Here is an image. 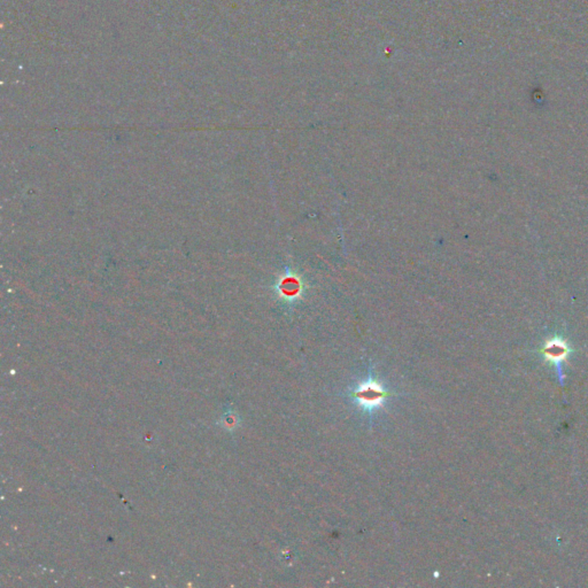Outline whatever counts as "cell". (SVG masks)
I'll return each mask as SVG.
<instances>
[{
    "label": "cell",
    "mask_w": 588,
    "mask_h": 588,
    "mask_svg": "<svg viewBox=\"0 0 588 588\" xmlns=\"http://www.w3.org/2000/svg\"><path fill=\"white\" fill-rule=\"evenodd\" d=\"M352 398L366 411H373L380 408L390 394L370 375L369 378L361 384L350 393Z\"/></svg>",
    "instance_id": "1"
},
{
    "label": "cell",
    "mask_w": 588,
    "mask_h": 588,
    "mask_svg": "<svg viewBox=\"0 0 588 588\" xmlns=\"http://www.w3.org/2000/svg\"><path fill=\"white\" fill-rule=\"evenodd\" d=\"M570 350L568 345L561 339H553L548 341L544 347V354L546 360L549 361L551 364H554L558 370V378L560 382L563 384L564 375L562 373V363L568 357Z\"/></svg>",
    "instance_id": "2"
}]
</instances>
